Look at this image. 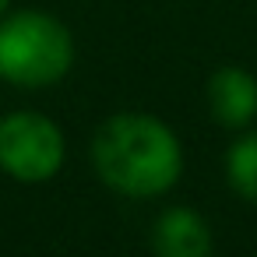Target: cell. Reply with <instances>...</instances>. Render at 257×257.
<instances>
[{
  "mask_svg": "<svg viewBox=\"0 0 257 257\" xmlns=\"http://www.w3.org/2000/svg\"><path fill=\"white\" fill-rule=\"evenodd\" d=\"M4 8H8V0H0V15H4Z\"/></svg>",
  "mask_w": 257,
  "mask_h": 257,
  "instance_id": "cell-7",
  "label": "cell"
},
{
  "mask_svg": "<svg viewBox=\"0 0 257 257\" xmlns=\"http://www.w3.org/2000/svg\"><path fill=\"white\" fill-rule=\"evenodd\" d=\"M64 162V134L43 113H11L0 120V166L22 183L50 180Z\"/></svg>",
  "mask_w": 257,
  "mask_h": 257,
  "instance_id": "cell-3",
  "label": "cell"
},
{
  "mask_svg": "<svg viewBox=\"0 0 257 257\" xmlns=\"http://www.w3.org/2000/svg\"><path fill=\"white\" fill-rule=\"evenodd\" d=\"M95 169L99 176L131 197H152L176 183L183 169V152L176 134L148 113L109 116L95 134Z\"/></svg>",
  "mask_w": 257,
  "mask_h": 257,
  "instance_id": "cell-1",
  "label": "cell"
},
{
  "mask_svg": "<svg viewBox=\"0 0 257 257\" xmlns=\"http://www.w3.org/2000/svg\"><path fill=\"white\" fill-rule=\"evenodd\" d=\"M155 257H211V229L190 208H169L152 229Z\"/></svg>",
  "mask_w": 257,
  "mask_h": 257,
  "instance_id": "cell-4",
  "label": "cell"
},
{
  "mask_svg": "<svg viewBox=\"0 0 257 257\" xmlns=\"http://www.w3.org/2000/svg\"><path fill=\"white\" fill-rule=\"evenodd\" d=\"M225 166H229V183L246 201L257 204V134H246L243 141H236Z\"/></svg>",
  "mask_w": 257,
  "mask_h": 257,
  "instance_id": "cell-6",
  "label": "cell"
},
{
  "mask_svg": "<svg viewBox=\"0 0 257 257\" xmlns=\"http://www.w3.org/2000/svg\"><path fill=\"white\" fill-rule=\"evenodd\" d=\"M208 102L222 127H246L257 113V78L243 67H218L208 81Z\"/></svg>",
  "mask_w": 257,
  "mask_h": 257,
  "instance_id": "cell-5",
  "label": "cell"
},
{
  "mask_svg": "<svg viewBox=\"0 0 257 257\" xmlns=\"http://www.w3.org/2000/svg\"><path fill=\"white\" fill-rule=\"evenodd\" d=\"M74 39L64 22L43 11H18L0 22V78L15 85H53L71 71Z\"/></svg>",
  "mask_w": 257,
  "mask_h": 257,
  "instance_id": "cell-2",
  "label": "cell"
}]
</instances>
